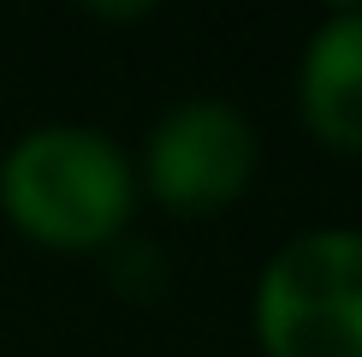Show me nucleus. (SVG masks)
Wrapping results in <instances>:
<instances>
[{"instance_id":"nucleus-2","label":"nucleus","mask_w":362,"mask_h":357,"mask_svg":"<svg viewBox=\"0 0 362 357\" xmlns=\"http://www.w3.org/2000/svg\"><path fill=\"white\" fill-rule=\"evenodd\" d=\"M262 357H362V227H315L267 256L255 280Z\"/></svg>"},{"instance_id":"nucleus-4","label":"nucleus","mask_w":362,"mask_h":357,"mask_svg":"<svg viewBox=\"0 0 362 357\" xmlns=\"http://www.w3.org/2000/svg\"><path fill=\"white\" fill-rule=\"evenodd\" d=\"M297 113L333 155H362V6H339L309 30L297 60Z\"/></svg>"},{"instance_id":"nucleus-1","label":"nucleus","mask_w":362,"mask_h":357,"mask_svg":"<svg viewBox=\"0 0 362 357\" xmlns=\"http://www.w3.org/2000/svg\"><path fill=\"white\" fill-rule=\"evenodd\" d=\"M0 215L59 256L107 250L137 215V167L95 125H36L0 161Z\"/></svg>"},{"instance_id":"nucleus-5","label":"nucleus","mask_w":362,"mask_h":357,"mask_svg":"<svg viewBox=\"0 0 362 357\" xmlns=\"http://www.w3.org/2000/svg\"><path fill=\"white\" fill-rule=\"evenodd\" d=\"M148 12H155V6H89V18H148Z\"/></svg>"},{"instance_id":"nucleus-3","label":"nucleus","mask_w":362,"mask_h":357,"mask_svg":"<svg viewBox=\"0 0 362 357\" xmlns=\"http://www.w3.org/2000/svg\"><path fill=\"white\" fill-rule=\"evenodd\" d=\"M262 167L255 125L220 96H190L155 119L143 143V191L173 215H220Z\"/></svg>"}]
</instances>
